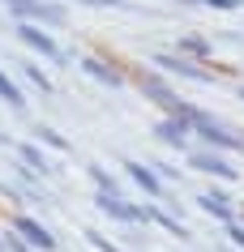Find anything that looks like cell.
<instances>
[{
    "label": "cell",
    "instance_id": "cell-1",
    "mask_svg": "<svg viewBox=\"0 0 244 252\" xmlns=\"http://www.w3.org/2000/svg\"><path fill=\"white\" fill-rule=\"evenodd\" d=\"M180 116L189 120V124L206 137V141H210V146H218V150H244V137L231 133L227 124H218L214 116H206V111H197V107H180Z\"/></svg>",
    "mask_w": 244,
    "mask_h": 252
},
{
    "label": "cell",
    "instance_id": "cell-2",
    "mask_svg": "<svg viewBox=\"0 0 244 252\" xmlns=\"http://www.w3.org/2000/svg\"><path fill=\"white\" fill-rule=\"evenodd\" d=\"M4 4H9V9H13L22 22H30V26H35V22H47V26H65V22H69L65 9H60V4H47V0H4Z\"/></svg>",
    "mask_w": 244,
    "mask_h": 252
},
{
    "label": "cell",
    "instance_id": "cell-3",
    "mask_svg": "<svg viewBox=\"0 0 244 252\" xmlns=\"http://www.w3.org/2000/svg\"><path fill=\"white\" fill-rule=\"evenodd\" d=\"M17 34H22V43H26V47H35L39 56H47V60H56V64H65V56H60V43H56L47 30L30 26V22H17Z\"/></svg>",
    "mask_w": 244,
    "mask_h": 252
},
{
    "label": "cell",
    "instance_id": "cell-4",
    "mask_svg": "<svg viewBox=\"0 0 244 252\" xmlns=\"http://www.w3.org/2000/svg\"><path fill=\"white\" fill-rule=\"evenodd\" d=\"M17 239H22L26 248H35V252H52L56 248V235L47 226H39L35 218H17Z\"/></svg>",
    "mask_w": 244,
    "mask_h": 252
},
{
    "label": "cell",
    "instance_id": "cell-5",
    "mask_svg": "<svg viewBox=\"0 0 244 252\" xmlns=\"http://www.w3.org/2000/svg\"><path fill=\"white\" fill-rule=\"evenodd\" d=\"M189 167H193V171H206V175H218V180H236V175H240V167H236V162L218 158V154H210V150H206V154H193Z\"/></svg>",
    "mask_w": 244,
    "mask_h": 252
},
{
    "label": "cell",
    "instance_id": "cell-6",
    "mask_svg": "<svg viewBox=\"0 0 244 252\" xmlns=\"http://www.w3.org/2000/svg\"><path fill=\"white\" fill-rule=\"evenodd\" d=\"M95 205H99L103 214H111L116 222H146L137 205H129V201H120V197H107V192H99V197H95Z\"/></svg>",
    "mask_w": 244,
    "mask_h": 252
},
{
    "label": "cell",
    "instance_id": "cell-7",
    "mask_svg": "<svg viewBox=\"0 0 244 252\" xmlns=\"http://www.w3.org/2000/svg\"><path fill=\"white\" fill-rule=\"evenodd\" d=\"M154 64L163 68V73H176V77H189V81H210V73H206L202 64H189V60H180V56H154Z\"/></svg>",
    "mask_w": 244,
    "mask_h": 252
},
{
    "label": "cell",
    "instance_id": "cell-8",
    "mask_svg": "<svg viewBox=\"0 0 244 252\" xmlns=\"http://www.w3.org/2000/svg\"><path fill=\"white\" fill-rule=\"evenodd\" d=\"M124 171L133 175V180H137V184H141V188H146L150 197H159V192H163V184H159V175L150 171V167H141V162H137V158H124Z\"/></svg>",
    "mask_w": 244,
    "mask_h": 252
},
{
    "label": "cell",
    "instance_id": "cell-9",
    "mask_svg": "<svg viewBox=\"0 0 244 252\" xmlns=\"http://www.w3.org/2000/svg\"><path fill=\"white\" fill-rule=\"evenodd\" d=\"M81 68H86L95 81H103L107 90H116V86H120V73H116V68H107V64H99V60H81Z\"/></svg>",
    "mask_w": 244,
    "mask_h": 252
},
{
    "label": "cell",
    "instance_id": "cell-10",
    "mask_svg": "<svg viewBox=\"0 0 244 252\" xmlns=\"http://www.w3.org/2000/svg\"><path fill=\"white\" fill-rule=\"evenodd\" d=\"M159 141H172V146H184V137H189V124H180V120H163L159 128Z\"/></svg>",
    "mask_w": 244,
    "mask_h": 252
},
{
    "label": "cell",
    "instance_id": "cell-11",
    "mask_svg": "<svg viewBox=\"0 0 244 252\" xmlns=\"http://www.w3.org/2000/svg\"><path fill=\"white\" fill-rule=\"evenodd\" d=\"M0 98L13 107V111H26V94L17 90V86H13V77H4V73H0Z\"/></svg>",
    "mask_w": 244,
    "mask_h": 252
},
{
    "label": "cell",
    "instance_id": "cell-12",
    "mask_svg": "<svg viewBox=\"0 0 244 252\" xmlns=\"http://www.w3.org/2000/svg\"><path fill=\"white\" fill-rule=\"evenodd\" d=\"M197 205H202L206 214H214V218H223V222H231V205H227L223 197H206V192H202V197H197Z\"/></svg>",
    "mask_w": 244,
    "mask_h": 252
},
{
    "label": "cell",
    "instance_id": "cell-13",
    "mask_svg": "<svg viewBox=\"0 0 244 252\" xmlns=\"http://www.w3.org/2000/svg\"><path fill=\"white\" fill-rule=\"evenodd\" d=\"M141 218H154L159 226H167V231H172V235H180V239L189 235V231H184V226H180L176 218H172V214H159V210H141Z\"/></svg>",
    "mask_w": 244,
    "mask_h": 252
},
{
    "label": "cell",
    "instance_id": "cell-14",
    "mask_svg": "<svg viewBox=\"0 0 244 252\" xmlns=\"http://www.w3.org/2000/svg\"><path fill=\"white\" fill-rule=\"evenodd\" d=\"M17 154H22V158H26L30 167H35V171H47V158H43V154H39L35 146H17Z\"/></svg>",
    "mask_w": 244,
    "mask_h": 252
},
{
    "label": "cell",
    "instance_id": "cell-15",
    "mask_svg": "<svg viewBox=\"0 0 244 252\" xmlns=\"http://www.w3.org/2000/svg\"><path fill=\"white\" fill-rule=\"evenodd\" d=\"M180 47H184V52H193V56H202V60L210 56V43H206V39H193V34H189V39H180Z\"/></svg>",
    "mask_w": 244,
    "mask_h": 252
},
{
    "label": "cell",
    "instance_id": "cell-16",
    "mask_svg": "<svg viewBox=\"0 0 244 252\" xmlns=\"http://www.w3.org/2000/svg\"><path fill=\"white\" fill-rule=\"evenodd\" d=\"M26 77L35 81V90H43V94L52 90V81H47V73H43V68H35V64H26Z\"/></svg>",
    "mask_w": 244,
    "mask_h": 252
},
{
    "label": "cell",
    "instance_id": "cell-17",
    "mask_svg": "<svg viewBox=\"0 0 244 252\" xmlns=\"http://www.w3.org/2000/svg\"><path fill=\"white\" fill-rule=\"evenodd\" d=\"M86 239H90V244H95L99 252H120V248H116V244H107V239L99 235V231H86Z\"/></svg>",
    "mask_w": 244,
    "mask_h": 252
},
{
    "label": "cell",
    "instance_id": "cell-18",
    "mask_svg": "<svg viewBox=\"0 0 244 252\" xmlns=\"http://www.w3.org/2000/svg\"><path fill=\"white\" fill-rule=\"evenodd\" d=\"M39 137H43V141H47V146H56V150H65V137H56L52 128H39Z\"/></svg>",
    "mask_w": 244,
    "mask_h": 252
},
{
    "label": "cell",
    "instance_id": "cell-19",
    "mask_svg": "<svg viewBox=\"0 0 244 252\" xmlns=\"http://www.w3.org/2000/svg\"><path fill=\"white\" fill-rule=\"evenodd\" d=\"M227 235H231V239H236V244L244 248V226H236V222H231V226H227Z\"/></svg>",
    "mask_w": 244,
    "mask_h": 252
},
{
    "label": "cell",
    "instance_id": "cell-20",
    "mask_svg": "<svg viewBox=\"0 0 244 252\" xmlns=\"http://www.w3.org/2000/svg\"><path fill=\"white\" fill-rule=\"evenodd\" d=\"M81 4H107V9H124V0H81Z\"/></svg>",
    "mask_w": 244,
    "mask_h": 252
},
{
    "label": "cell",
    "instance_id": "cell-21",
    "mask_svg": "<svg viewBox=\"0 0 244 252\" xmlns=\"http://www.w3.org/2000/svg\"><path fill=\"white\" fill-rule=\"evenodd\" d=\"M9 248H13V252H30V248H26V244H22V239H17V235L9 239Z\"/></svg>",
    "mask_w": 244,
    "mask_h": 252
},
{
    "label": "cell",
    "instance_id": "cell-22",
    "mask_svg": "<svg viewBox=\"0 0 244 252\" xmlns=\"http://www.w3.org/2000/svg\"><path fill=\"white\" fill-rule=\"evenodd\" d=\"M184 4H197V0H184Z\"/></svg>",
    "mask_w": 244,
    "mask_h": 252
},
{
    "label": "cell",
    "instance_id": "cell-23",
    "mask_svg": "<svg viewBox=\"0 0 244 252\" xmlns=\"http://www.w3.org/2000/svg\"><path fill=\"white\" fill-rule=\"evenodd\" d=\"M240 218H244V210H240Z\"/></svg>",
    "mask_w": 244,
    "mask_h": 252
},
{
    "label": "cell",
    "instance_id": "cell-24",
    "mask_svg": "<svg viewBox=\"0 0 244 252\" xmlns=\"http://www.w3.org/2000/svg\"><path fill=\"white\" fill-rule=\"evenodd\" d=\"M240 94H244V90H240Z\"/></svg>",
    "mask_w": 244,
    "mask_h": 252
}]
</instances>
